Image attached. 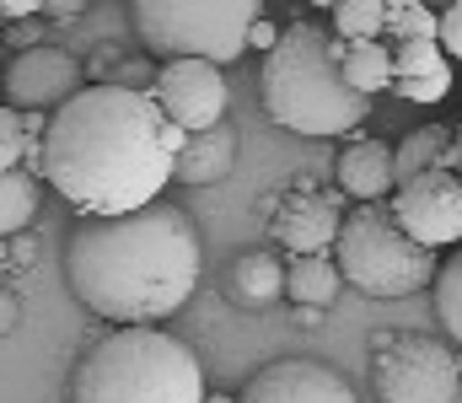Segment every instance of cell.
<instances>
[{"instance_id": "obj_15", "label": "cell", "mask_w": 462, "mask_h": 403, "mask_svg": "<svg viewBox=\"0 0 462 403\" xmlns=\"http://www.w3.org/2000/svg\"><path fill=\"white\" fill-rule=\"evenodd\" d=\"M226 290L242 312H263V307L280 301V290H285V264H280L269 248H247V253L231 259Z\"/></svg>"}, {"instance_id": "obj_10", "label": "cell", "mask_w": 462, "mask_h": 403, "mask_svg": "<svg viewBox=\"0 0 462 403\" xmlns=\"http://www.w3.org/2000/svg\"><path fill=\"white\" fill-rule=\"evenodd\" d=\"M81 87H87L81 60L65 54V49H54V43H38V49L16 54L5 65V97H11L5 108H16V114H54Z\"/></svg>"}, {"instance_id": "obj_9", "label": "cell", "mask_w": 462, "mask_h": 403, "mask_svg": "<svg viewBox=\"0 0 462 403\" xmlns=\"http://www.w3.org/2000/svg\"><path fill=\"white\" fill-rule=\"evenodd\" d=\"M387 215H393V226H398L414 248H425V253L457 243L462 237V188H457V178H447V172H420V178L398 183V205H393Z\"/></svg>"}, {"instance_id": "obj_26", "label": "cell", "mask_w": 462, "mask_h": 403, "mask_svg": "<svg viewBox=\"0 0 462 403\" xmlns=\"http://www.w3.org/2000/svg\"><path fill=\"white\" fill-rule=\"evenodd\" d=\"M436 38H441V43H436V49H441V60L452 65V60L462 54V5H447V11L436 16Z\"/></svg>"}, {"instance_id": "obj_30", "label": "cell", "mask_w": 462, "mask_h": 403, "mask_svg": "<svg viewBox=\"0 0 462 403\" xmlns=\"http://www.w3.org/2000/svg\"><path fill=\"white\" fill-rule=\"evenodd\" d=\"M38 259V248H32V237L22 232V237H11V248H5V264H16V269H27Z\"/></svg>"}, {"instance_id": "obj_12", "label": "cell", "mask_w": 462, "mask_h": 403, "mask_svg": "<svg viewBox=\"0 0 462 403\" xmlns=\"http://www.w3.org/2000/svg\"><path fill=\"white\" fill-rule=\"evenodd\" d=\"M263 215H269L274 243L296 259H312V253L334 248V237H339V194H318L307 183L280 194L274 205H263Z\"/></svg>"}, {"instance_id": "obj_17", "label": "cell", "mask_w": 462, "mask_h": 403, "mask_svg": "<svg viewBox=\"0 0 462 403\" xmlns=\"http://www.w3.org/2000/svg\"><path fill=\"white\" fill-rule=\"evenodd\" d=\"M339 76L355 97H376L393 87V65H387V43H339Z\"/></svg>"}, {"instance_id": "obj_4", "label": "cell", "mask_w": 462, "mask_h": 403, "mask_svg": "<svg viewBox=\"0 0 462 403\" xmlns=\"http://www.w3.org/2000/svg\"><path fill=\"white\" fill-rule=\"evenodd\" d=\"M70 403H205V371L162 328H114L76 366Z\"/></svg>"}, {"instance_id": "obj_5", "label": "cell", "mask_w": 462, "mask_h": 403, "mask_svg": "<svg viewBox=\"0 0 462 403\" xmlns=\"http://www.w3.org/2000/svg\"><path fill=\"white\" fill-rule=\"evenodd\" d=\"M263 16L258 0H134L129 22L151 54L167 60H205L236 65L247 54V27Z\"/></svg>"}, {"instance_id": "obj_11", "label": "cell", "mask_w": 462, "mask_h": 403, "mask_svg": "<svg viewBox=\"0 0 462 403\" xmlns=\"http://www.w3.org/2000/svg\"><path fill=\"white\" fill-rule=\"evenodd\" d=\"M236 403H360V398H355V382L339 366L312 361V355H291V361H274V366L253 371L247 388L236 393Z\"/></svg>"}, {"instance_id": "obj_28", "label": "cell", "mask_w": 462, "mask_h": 403, "mask_svg": "<svg viewBox=\"0 0 462 403\" xmlns=\"http://www.w3.org/2000/svg\"><path fill=\"white\" fill-rule=\"evenodd\" d=\"M274 38H280V27H274L269 16H258V22L247 27V49H263V54H269V49H274Z\"/></svg>"}, {"instance_id": "obj_21", "label": "cell", "mask_w": 462, "mask_h": 403, "mask_svg": "<svg viewBox=\"0 0 462 403\" xmlns=\"http://www.w3.org/2000/svg\"><path fill=\"white\" fill-rule=\"evenodd\" d=\"M334 38L339 43H382V0H339Z\"/></svg>"}, {"instance_id": "obj_19", "label": "cell", "mask_w": 462, "mask_h": 403, "mask_svg": "<svg viewBox=\"0 0 462 403\" xmlns=\"http://www.w3.org/2000/svg\"><path fill=\"white\" fill-rule=\"evenodd\" d=\"M38 215V178L27 172H0V243L22 237Z\"/></svg>"}, {"instance_id": "obj_33", "label": "cell", "mask_w": 462, "mask_h": 403, "mask_svg": "<svg viewBox=\"0 0 462 403\" xmlns=\"http://www.w3.org/2000/svg\"><path fill=\"white\" fill-rule=\"evenodd\" d=\"M205 403H236V398H226V393H205Z\"/></svg>"}, {"instance_id": "obj_6", "label": "cell", "mask_w": 462, "mask_h": 403, "mask_svg": "<svg viewBox=\"0 0 462 403\" xmlns=\"http://www.w3.org/2000/svg\"><path fill=\"white\" fill-rule=\"evenodd\" d=\"M334 269H339V279H349L365 296L403 301V296H414L420 285L436 279V253L414 248L393 226L387 205H355V215H339Z\"/></svg>"}, {"instance_id": "obj_34", "label": "cell", "mask_w": 462, "mask_h": 403, "mask_svg": "<svg viewBox=\"0 0 462 403\" xmlns=\"http://www.w3.org/2000/svg\"><path fill=\"white\" fill-rule=\"evenodd\" d=\"M0 269H5V243H0Z\"/></svg>"}, {"instance_id": "obj_22", "label": "cell", "mask_w": 462, "mask_h": 403, "mask_svg": "<svg viewBox=\"0 0 462 403\" xmlns=\"http://www.w3.org/2000/svg\"><path fill=\"white\" fill-rule=\"evenodd\" d=\"M387 65H393V81H420V76L447 70L436 43H398V49H387Z\"/></svg>"}, {"instance_id": "obj_29", "label": "cell", "mask_w": 462, "mask_h": 403, "mask_svg": "<svg viewBox=\"0 0 462 403\" xmlns=\"http://www.w3.org/2000/svg\"><path fill=\"white\" fill-rule=\"evenodd\" d=\"M11 43H16V54L38 49V43H43V32H38V16H32V22H16V27H11Z\"/></svg>"}, {"instance_id": "obj_31", "label": "cell", "mask_w": 462, "mask_h": 403, "mask_svg": "<svg viewBox=\"0 0 462 403\" xmlns=\"http://www.w3.org/2000/svg\"><path fill=\"white\" fill-rule=\"evenodd\" d=\"M38 0H0V22H32Z\"/></svg>"}, {"instance_id": "obj_32", "label": "cell", "mask_w": 462, "mask_h": 403, "mask_svg": "<svg viewBox=\"0 0 462 403\" xmlns=\"http://www.w3.org/2000/svg\"><path fill=\"white\" fill-rule=\"evenodd\" d=\"M43 11H54V16H81L87 5H81V0H60V5H38V16H43Z\"/></svg>"}, {"instance_id": "obj_25", "label": "cell", "mask_w": 462, "mask_h": 403, "mask_svg": "<svg viewBox=\"0 0 462 403\" xmlns=\"http://www.w3.org/2000/svg\"><path fill=\"white\" fill-rule=\"evenodd\" d=\"M393 92H398V97H409V103H441V97L452 92V65H447V70H436V76H420V81H398Z\"/></svg>"}, {"instance_id": "obj_14", "label": "cell", "mask_w": 462, "mask_h": 403, "mask_svg": "<svg viewBox=\"0 0 462 403\" xmlns=\"http://www.w3.org/2000/svg\"><path fill=\"white\" fill-rule=\"evenodd\" d=\"M231 167H236V130H231V119H226V124H216V130L183 140V151H178V161H172V178H183L189 188H205V183L231 178Z\"/></svg>"}, {"instance_id": "obj_2", "label": "cell", "mask_w": 462, "mask_h": 403, "mask_svg": "<svg viewBox=\"0 0 462 403\" xmlns=\"http://www.w3.org/2000/svg\"><path fill=\"white\" fill-rule=\"evenodd\" d=\"M65 274L87 312L114 328H156L189 307L205 243L189 210L156 199L129 215H87L65 243Z\"/></svg>"}, {"instance_id": "obj_18", "label": "cell", "mask_w": 462, "mask_h": 403, "mask_svg": "<svg viewBox=\"0 0 462 403\" xmlns=\"http://www.w3.org/2000/svg\"><path fill=\"white\" fill-rule=\"evenodd\" d=\"M447 145H452V130H447V124H420V130H409V140L393 151V188L409 183V178H420V172H436V161H441Z\"/></svg>"}, {"instance_id": "obj_23", "label": "cell", "mask_w": 462, "mask_h": 403, "mask_svg": "<svg viewBox=\"0 0 462 403\" xmlns=\"http://www.w3.org/2000/svg\"><path fill=\"white\" fill-rule=\"evenodd\" d=\"M436 317L447 328V344L462 334V264H447L436 274Z\"/></svg>"}, {"instance_id": "obj_13", "label": "cell", "mask_w": 462, "mask_h": 403, "mask_svg": "<svg viewBox=\"0 0 462 403\" xmlns=\"http://www.w3.org/2000/svg\"><path fill=\"white\" fill-rule=\"evenodd\" d=\"M339 194H349L355 205H376L382 194H393V145L349 140L339 151Z\"/></svg>"}, {"instance_id": "obj_1", "label": "cell", "mask_w": 462, "mask_h": 403, "mask_svg": "<svg viewBox=\"0 0 462 403\" xmlns=\"http://www.w3.org/2000/svg\"><path fill=\"white\" fill-rule=\"evenodd\" d=\"M183 134L172 130L145 92L129 87H81L49 114L38 140V178L54 183L87 215H129L162 199Z\"/></svg>"}, {"instance_id": "obj_35", "label": "cell", "mask_w": 462, "mask_h": 403, "mask_svg": "<svg viewBox=\"0 0 462 403\" xmlns=\"http://www.w3.org/2000/svg\"><path fill=\"white\" fill-rule=\"evenodd\" d=\"M0 27H5V22H0Z\"/></svg>"}, {"instance_id": "obj_24", "label": "cell", "mask_w": 462, "mask_h": 403, "mask_svg": "<svg viewBox=\"0 0 462 403\" xmlns=\"http://www.w3.org/2000/svg\"><path fill=\"white\" fill-rule=\"evenodd\" d=\"M22 167V114L0 103V172Z\"/></svg>"}, {"instance_id": "obj_27", "label": "cell", "mask_w": 462, "mask_h": 403, "mask_svg": "<svg viewBox=\"0 0 462 403\" xmlns=\"http://www.w3.org/2000/svg\"><path fill=\"white\" fill-rule=\"evenodd\" d=\"M16 323H22V301H16V290H5V285H0V339H5V334H16Z\"/></svg>"}, {"instance_id": "obj_3", "label": "cell", "mask_w": 462, "mask_h": 403, "mask_svg": "<svg viewBox=\"0 0 462 403\" xmlns=\"http://www.w3.org/2000/svg\"><path fill=\"white\" fill-rule=\"evenodd\" d=\"M263 114L291 134L328 140V134H355L371 119V103L355 97L339 76V38L318 22H291L280 27L274 49L263 54Z\"/></svg>"}, {"instance_id": "obj_8", "label": "cell", "mask_w": 462, "mask_h": 403, "mask_svg": "<svg viewBox=\"0 0 462 403\" xmlns=\"http://www.w3.org/2000/svg\"><path fill=\"white\" fill-rule=\"evenodd\" d=\"M145 97L156 103V114L172 124V130L183 134H205L216 130V124H226V76L216 70V65H205V60H167L156 76H151V87H145Z\"/></svg>"}, {"instance_id": "obj_20", "label": "cell", "mask_w": 462, "mask_h": 403, "mask_svg": "<svg viewBox=\"0 0 462 403\" xmlns=\"http://www.w3.org/2000/svg\"><path fill=\"white\" fill-rule=\"evenodd\" d=\"M382 32L398 43H436V11L420 0H382Z\"/></svg>"}, {"instance_id": "obj_16", "label": "cell", "mask_w": 462, "mask_h": 403, "mask_svg": "<svg viewBox=\"0 0 462 403\" xmlns=\"http://www.w3.org/2000/svg\"><path fill=\"white\" fill-rule=\"evenodd\" d=\"M339 290H345V279H339L334 259L312 253V259H291V269H285V290H280V296H291L296 307L323 312L328 301H339Z\"/></svg>"}, {"instance_id": "obj_7", "label": "cell", "mask_w": 462, "mask_h": 403, "mask_svg": "<svg viewBox=\"0 0 462 403\" xmlns=\"http://www.w3.org/2000/svg\"><path fill=\"white\" fill-rule=\"evenodd\" d=\"M371 388L382 403H457L462 361L430 334H371Z\"/></svg>"}]
</instances>
